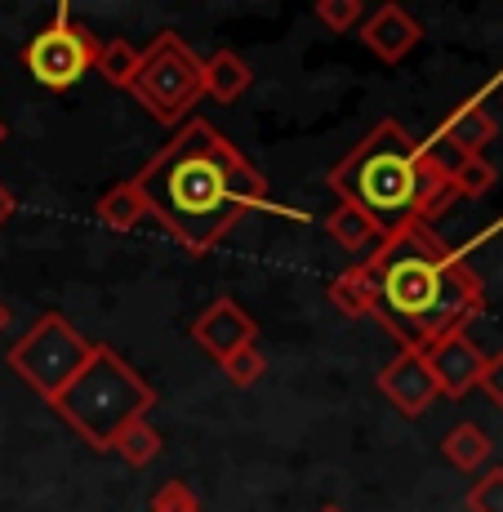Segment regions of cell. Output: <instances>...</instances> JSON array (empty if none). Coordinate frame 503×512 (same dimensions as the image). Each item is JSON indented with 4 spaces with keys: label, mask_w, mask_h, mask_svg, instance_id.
Listing matches in <instances>:
<instances>
[{
    "label": "cell",
    "mask_w": 503,
    "mask_h": 512,
    "mask_svg": "<svg viewBox=\"0 0 503 512\" xmlns=\"http://www.w3.org/2000/svg\"><path fill=\"white\" fill-rule=\"evenodd\" d=\"M143 196L147 214L165 223L174 241H183L187 254H210L245 214L272 210L285 219L308 223V214L281 210L268 196V179L232 147L228 134H219L210 121L192 116L152 165L130 179Z\"/></svg>",
    "instance_id": "obj_1"
},
{
    "label": "cell",
    "mask_w": 503,
    "mask_h": 512,
    "mask_svg": "<svg viewBox=\"0 0 503 512\" xmlns=\"http://www.w3.org/2000/svg\"><path fill=\"white\" fill-rule=\"evenodd\" d=\"M374 285V317L401 348H432L446 334H463L486 308V285L455 245H446L428 223H406L388 232L366 259Z\"/></svg>",
    "instance_id": "obj_2"
},
{
    "label": "cell",
    "mask_w": 503,
    "mask_h": 512,
    "mask_svg": "<svg viewBox=\"0 0 503 512\" xmlns=\"http://www.w3.org/2000/svg\"><path fill=\"white\" fill-rule=\"evenodd\" d=\"M330 187L343 205H357L383 236L428 223L459 201L450 183V161L414 139L401 121H379L374 130L330 170Z\"/></svg>",
    "instance_id": "obj_3"
},
{
    "label": "cell",
    "mask_w": 503,
    "mask_h": 512,
    "mask_svg": "<svg viewBox=\"0 0 503 512\" xmlns=\"http://www.w3.org/2000/svg\"><path fill=\"white\" fill-rule=\"evenodd\" d=\"M49 406L72 423L94 450H112L116 432L156 406V392L138 379L121 352L94 348V357L81 366V374L58 397H49Z\"/></svg>",
    "instance_id": "obj_4"
},
{
    "label": "cell",
    "mask_w": 503,
    "mask_h": 512,
    "mask_svg": "<svg viewBox=\"0 0 503 512\" xmlns=\"http://www.w3.org/2000/svg\"><path fill=\"white\" fill-rule=\"evenodd\" d=\"M130 94L161 125H183V116L205 94V58H196L183 36L161 32L143 54V63H138Z\"/></svg>",
    "instance_id": "obj_5"
},
{
    "label": "cell",
    "mask_w": 503,
    "mask_h": 512,
    "mask_svg": "<svg viewBox=\"0 0 503 512\" xmlns=\"http://www.w3.org/2000/svg\"><path fill=\"white\" fill-rule=\"evenodd\" d=\"M90 357H94V343L85 339V334L76 330L67 317L45 312V317L36 321V326L14 343V348H9V370H14L27 388H36L49 401V397H58L76 374H81V366Z\"/></svg>",
    "instance_id": "obj_6"
},
{
    "label": "cell",
    "mask_w": 503,
    "mask_h": 512,
    "mask_svg": "<svg viewBox=\"0 0 503 512\" xmlns=\"http://www.w3.org/2000/svg\"><path fill=\"white\" fill-rule=\"evenodd\" d=\"M94 49H98V36L85 23H76L67 5H58L49 27H41V32L27 41L23 67L45 90H72V85L90 72Z\"/></svg>",
    "instance_id": "obj_7"
},
{
    "label": "cell",
    "mask_w": 503,
    "mask_h": 512,
    "mask_svg": "<svg viewBox=\"0 0 503 512\" xmlns=\"http://www.w3.org/2000/svg\"><path fill=\"white\" fill-rule=\"evenodd\" d=\"M503 90V67L495 76H490L486 85H481L472 98H463V103L455 107V112L446 116V121L437 125V134L428 139L432 152H455V161H463V156H481L486 152V143H495V116L486 112L490 94Z\"/></svg>",
    "instance_id": "obj_8"
},
{
    "label": "cell",
    "mask_w": 503,
    "mask_h": 512,
    "mask_svg": "<svg viewBox=\"0 0 503 512\" xmlns=\"http://www.w3.org/2000/svg\"><path fill=\"white\" fill-rule=\"evenodd\" d=\"M423 361H428L432 379H437V392L450 401L468 397L481 383V370H486V352L468 339V330L446 334V339H437L432 348H423Z\"/></svg>",
    "instance_id": "obj_9"
},
{
    "label": "cell",
    "mask_w": 503,
    "mask_h": 512,
    "mask_svg": "<svg viewBox=\"0 0 503 512\" xmlns=\"http://www.w3.org/2000/svg\"><path fill=\"white\" fill-rule=\"evenodd\" d=\"M379 392L406 419H419L423 410H428L432 401L441 397L437 379H432V370H428V361H423V352H414V348H401L397 357H392L388 366L379 370Z\"/></svg>",
    "instance_id": "obj_10"
},
{
    "label": "cell",
    "mask_w": 503,
    "mask_h": 512,
    "mask_svg": "<svg viewBox=\"0 0 503 512\" xmlns=\"http://www.w3.org/2000/svg\"><path fill=\"white\" fill-rule=\"evenodd\" d=\"M192 339L201 343L214 361H223V357H232L236 348L259 339V326H254L250 312H245L236 299H214L210 308L192 321Z\"/></svg>",
    "instance_id": "obj_11"
},
{
    "label": "cell",
    "mask_w": 503,
    "mask_h": 512,
    "mask_svg": "<svg viewBox=\"0 0 503 512\" xmlns=\"http://www.w3.org/2000/svg\"><path fill=\"white\" fill-rule=\"evenodd\" d=\"M361 41H366V49L379 54L383 63H401V58L423 41V27L414 23L401 5H379L366 23H361Z\"/></svg>",
    "instance_id": "obj_12"
},
{
    "label": "cell",
    "mask_w": 503,
    "mask_h": 512,
    "mask_svg": "<svg viewBox=\"0 0 503 512\" xmlns=\"http://www.w3.org/2000/svg\"><path fill=\"white\" fill-rule=\"evenodd\" d=\"M250 81H254V72L232 49H219V54L205 58V94H210L214 103H236V98L250 90Z\"/></svg>",
    "instance_id": "obj_13"
},
{
    "label": "cell",
    "mask_w": 503,
    "mask_h": 512,
    "mask_svg": "<svg viewBox=\"0 0 503 512\" xmlns=\"http://www.w3.org/2000/svg\"><path fill=\"white\" fill-rule=\"evenodd\" d=\"M490 432L481 428V423H455V428L446 432V441H441V455H446L450 468L459 472H477L481 464H490Z\"/></svg>",
    "instance_id": "obj_14"
},
{
    "label": "cell",
    "mask_w": 503,
    "mask_h": 512,
    "mask_svg": "<svg viewBox=\"0 0 503 512\" xmlns=\"http://www.w3.org/2000/svg\"><path fill=\"white\" fill-rule=\"evenodd\" d=\"M161 428H156L147 415H138L130 419L121 432H116V441H112V450L121 455V464H130V468H147L156 455H161Z\"/></svg>",
    "instance_id": "obj_15"
},
{
    "label": "cell",
    "mask_w": 503,
    "mask_h": 512,
    "mask_svg": "<svg viewBox=\"0 0 503 512\" xmlns=\"http://www.w3.org/2000/svg\"><path fill=\"white\" fill-rule=\"evenodd\" d=\"M330 303L343 317H374V285L366 277V263H352L330 281Z\"/></svg>",
    "instance_id": "obj_16"
},
{
    "label": "cell",
    "mask_w": 503,
    "mask_h": 512,
    "mask_svg": "<svg viewBox=\"0 0 503 512\" xmlns=\"http://www.w3.org/2000/svg\"><path fill=\"white\" fill-rule=\"evenodd\" d=\"M138 63H143V54H138L130 41H98L90 72H98L107 85H116V90H130L138 76Z\"/></svg>",
    "instance_id": "obj_17"
},
{
    "label": "cell",
    "mask_w": 503,
    "mask_h": 512,
    "mask_svg": "<svg viewBox=\"0 0 503 512\" xmlns=\"http://www.w3.org/2000/svg\"><path fill=\"white\" fill-rule=\"evenodd\" d=\"M98 223L103 228H112V232H134L138 223L147 219V205H143V196H138V187L134 183H121V187H112L107 196H98Z\"/></svg>",
    "instance_id": "obj_18"
},
{
    "label": "cell",
    "mask_w": 503,
    "mask_h": 512,
    "mask_svg": "<svg viewBox=\"0 0 503 512\" xmlns=\"http://www.w3.org/2000/svg\"><path fill=\"white\" fill-rule=\"evenodd\" d=\"M325 232H330L334 241H339L343 250H352V254H361V250H370V245L383 241V232L374 228L366 214H361L357 205H343V201H339V210L325 219Z\"/></svg>",
    "instance_id": "obj_19"
},
{
    "label": "cell",
    "mask_w": 503,
    "mask_h": 512,
    "mask_svg": "<svg viewBox=\"0 0 503 512\" xmlns=\"http://www.w3.org/2000/svg\"><path fill=\"white\" fill-rule=\"evenodd\" d=\"M495 165L486 156H463V161H450V183H455V196H486L495 187Z\"/></svg>",
    "instance_id": "obj_20"
},
{
    "label": "cell",
    "mask_w": 503,
    "mask_h": 512,
    "mask_svg": "<svg viewBox=\"0 0 503 512\" xmlns=\"http://www.w3.org/2000/svg\"><path fill=\"white\" fill-rule=\"evenodd\" d=\"M219 366L236 388H250V383H259L263 374H268V357L259 352V343H245V348H236L232 357H223Z\"/></svg>",
    "instance_id": "obj_21"
},
{
    "label": "cell",
    "mask_w": 503,
    "mask_h": 512,
    "mask_svg": "<svg viewBox=\"0 0 503 512\" xmlns=\"http://www.w3.org/2000/svg\"><path fill=\"white\" fill-rule=\"evenodd\" d=\"M312 14H317V23H325L330 32H352V27L366 23L361 0H317V5H312Z\"/></svg>",
    "instance_id": "obj_22"
},
{
    "label": "cell",
    "mask_w": 503,
    "mask_h": 512,
    "mask_svg": "<svg viewBox=\"0 0 503 512\" xmlns=\"http://www.w3.org/2000/svg\"><path fill=\"white\" fill-rule=\"evenodd\" d=\"M468 508L472 512H503V468H490L486 477L468 490Z\"/></svg>",
    "instance_id": "obj_23"
},
{
    "label": "cell",
    "mask_w": 503,
    "mask_h": 512,
    "mask_svg": "<svg viewBox=\"0 0 503 512\" xmlns=\"http://www.w3.org/2000/svg\"><path fill=\"white\" fill-rule=\"evenodd\" d=\"M201 504H196L192 486H183V481H165L161 490L152 495V508L147 512H196Z\"/></svg>",
    "instance_id": "obj_24"
},
{
    "label": "cell",
    "mask_w": 503,
    "mask_h": 512,
    "mask_svg": "<svg viewBox=\"0 0 503 512\" xmlns=\"http://www.w3.org/2000/svg\"><path fill=\"white\" fill-rule=\"evenodd\" d=\"M481 392H486L490 401L503 410V352H495V357H486V370H481Z\"/></svg>",
    "instance_id": "obj_25"
},
{
    "label": "cell",
    "mask_w": 503,
    "mask_h": 512,
    "mask_svg": "<svg viewBox=\"0 0 503 512\" xmlns=\"http://www.w3.org/2000/svg\"><path fill=\"white\" fill-rule=\"evenodd\" d=\"M503 232V219H495V223H490V228H481L477 236H472V241L468 245H459V254H463V259H468V250H477V245H486V241H495V236Z\"/></svg>",
    "instance_id": "obj_26"
},
{
    "label": "cell",
    "mask_w": 503,
    "mask_h": 512,
    "mask_svg": "<svg viewBox=\"0 0 503 512\" xmlns=\"http://www.w3.org/2000/svg\"><path fill=\"white\" fill-rule=\"evenodd\" d=\"M14 210H18V201H14V192H9L5 183H0V228H5L9 219H14Z\"/></svg>",
    "instance_id": "obj_27"
},
{
    "label": "cell",
    "mask_w": 503,
    "mask_h": 512,
    "mask_svg": "<svg viewBox=\"0 0 503 512\" xmlns=\"http://www.w3.org/2000/svg\"><path fill=\"white\" fill-rule=\"evenodd\" d=\"M5 326H9V308L0 303V334H5Z\"/></svg>",
    "instance_id": "obj_28"
},
{
    "label": "cell",
    "mask_w": 503,
    "mask_h": 512,
    "mask_svg": "<svg viewBox=\"0 0 503 512\" xmlns=\"http://www.w3.org/2000/svg\"><path fill=\"white\" fill-rule=\"evenodd\" d=\"M5 139H9V130H5V121H0V147H5Z\"/></svg>",
    "instance_id": "obj_29"
},
{
    "label": "cell",
    "mask_w": 503,
    "mask_h": 512,
    "mask_svg": "<svg viewBox=\"0 0 503 512\" xmlns=\"http://www.w3.org/2000/svg\"><path fill=\"white\" fill-rule=\"evenodd\" d=\"M321 512H343V508H321Z\"/></svg>",
    "instance_id": "obj_30"
},
{
    "label": "cell",
    "mask_w": 503,
    "mask_h": 512,
    "mask_svg": "<svg viewBox=\"0 0 503 512\" xmlns=\"http://www.w3.org/2000/svg\"><path fill=\"white\" fill-rule=\"evenodd\" d=\"M196 512H201V508H196Z\"/></svg>",
    "instance_id": "obj_31"
},
{
    "label": "cell",
    "mask_w": 503,
    "mask_h": 512,
    "mask_svg": "<svg viewBox=\"0 0 503 512\" xmlns=\"http://www.w3.org/2000/svg\"><path fill=\"white\" fill-rule=\"evenodd\" d=\"M499 94H503V90H499Z\"/></svg>",
    "instance_id": "obj_32"
}]
</instances>
